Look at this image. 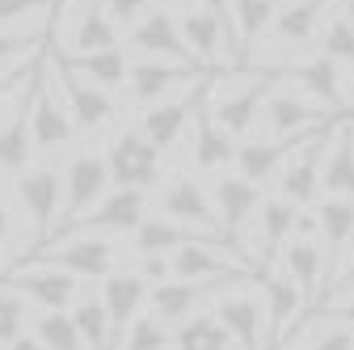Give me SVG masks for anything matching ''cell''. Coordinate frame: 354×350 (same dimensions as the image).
Segmentation results:
<instances>
[{
	"label": "cell",
	"instance_id": "7dc6e473",
	"mask_svg": "<svg viewBox=\"0 0 354 350\" xmlns=\"http://www.w3.org/2000/svg\"><path fill=\"white\" fill-rule=\"evenodd\" d=\"M333 287H354V237H350V245H346V266H342V275H337Z\"/></svg>",
	"mask_w": 354,
	"mask_h": 350
},
{
	"label": "cell",
	"instance_id": "2e32d148",
	"mask_svg": "<svg viewBox=\"0 0 354 350\" xmlns=\"http://www.w3.org/2000/svg\"><path fill=\"white\" fill-rule=\"evenodd\" d=\"M232 283H249V279H198V283H186V279H165V283H152L148 287V304H152V317L165 321V325H182L190 317V308L211 295V291H224Z\"/></svg>",
	"mask_w": 354,
	"mask_h": 350
},
{
	"label": "cell",
	"instance_id": "ab89813d",
	"mask_svg": "<svg viewBox=\"0 0 354 350\" xmlns=\"http://www.w3.org/2000/svg\"><path fill=\"white\" fill-rule=\"evenodd\" d=\"M169 342H173V333H169L165 321L136 317V321H131V329H127V342L118 350H169Z\"/></svg>",
	"mask_w": 354,
	"mask_h": 350
},
{
	"label": "cell",
	"instance_id": "44dd1931",
	"mask_svg": "<svg viewBox=\"0 0 354 350\" xmlns=\"http://www.w3.org/2000/svg\"><path fill=\"white\" fill-rule=\"evenodd\" d=\"M350 237H354V199H325L317 207V241L325 257V279L337 270V257L346 253Z\"/></svg>",
	"mask_w": 354,
	"mask_h": 350
},
{
	"label": "cell",
	"instance_id": "6da1fadb",
	"mask_svg": "<svg viewBox=\"0 0 354 350\" xmlns=\"http://www.w3.org/2000/svg\"><path fill=\"white\" fill-rule=\"evenodd\" d=\"M270 76H261V72H249V76H228V72H219V76H207V89H203V106L211 110L215 127L219 131H228V136H249L257 114H261V102L266 93H270Z\"/></svg>",
	"mask_w": 354,
	"mask_h": 350
},
{
	"label": "cell",
	"instance_id": "7402d4cb",
	"mask_svg": "<svg viewBox=\"0 0 354 350\" xmlns=\"http://www.w3.org/2000/svg\"><path fill=\"white\" fill-rule=\"evenodd\" d=\"M207 89V84H203ZM194 165L203 169V173H224L228 165H232V156H236V144H232V136L228 131H219L215 127V118H211V110L203 106V93H198V102H194Z\"/></svg>",
	"mask_w": 354,
	"mask_h": 350
},
{
	"label": "cell",
	"instance_id": "b9f144b4",
	"mask_svg": "<svg viewBox=\"0 0 354 350\" xmlns=\"http://www.w3.org/2000/svg\"><path fill=\"white\" fill-rule=\"evenodd\" d=\"M102 9L110 13V21L114 26H122V30H131L148 9H152V0H102Z\"/></svg>",
	"mask_w": 354,
	"mask_h": 350
},
{
	"label": "cell",
	"instance_id": "484cf974",
	"mask_svg": "<svg viewBox=\"0 0 354 350\" xmlns=\"http://www.w3.org/2000/svg\"><path fill=\"white\" fill-rule=\"evenodd\" d=\"M68 47H72V55L64 51L68 59H80V55L118 47V26L102 9V0H80V13H76V26H72V42H68Z\"/></svg>",
	"mask_w": 354,
	"mask_h": 350
},
{
	"label": "cell",
	"instance_id": "e0dca14e",
	"mask_svg": "<svg viewBox=\"0 0 354 350\" xmlns=\"http://www.w3.org/2000/svg\"><path fill=\"white\" fill-rule=\"evenodd\" d=\"M102 308L110 317V338H114V350L122 346V333L131 329V321L140 317V308L148 304V283L136 275V270H114L102 279Z\"/></svg>",
	"mask_w": 354,
	"mask_h": 350
},
{
	"label": "cell",
	"instance_id": "f1b7e54d",
	"mask_svg": "<svg viewBox=\"0 0 354 350\" xmlns=\"http://www.w3.org/2000/svg\"><path fill=\"white\" fill-rule=\"evenodd\" d=\"M329 0H291L283 13H274L270 21V34L279 47H304V42H313L317 30H321V13H325Z\"/></svg>",
	"mask_w": 354,
	"mask_h": 350
},
{
	"label": "cell",
	"instance_id": "9a60e30c",
	"mask_svg": "<svg viewBox=\"0 0 354 350\" xmlns=\"http://www.w3.org/2000/svg\"><path fill=\"white\" fill-rule=\"evenodd\" d=\"M261 194L253 182H245L241 173H219L215 186H211V207H215V220H219V232H224V241L236 249V237L241 228L253 220Z\"/></svg>",
	"mask_w": 354,
	"mask_h": 350
},
{
	"label": "cell",
	"instance_id": "f6af8a7d",
	"mask_svg": "<svg viewBox=\"0 0 354 350\" xmlns=\"http://www.w3.org/2000/svg\"><path fill=\"white\" fill-rule=\"evenodd\" d=\"M136 275H140L144 283H165V279H173V270H169V257H165V253H144Z\"/></svg>",
	"mask_w": 354,
	"mask_h": 350
},
{
	"label": "cell",
	"instance_id": "e575fe53",
	"mask_svg": "<svg viewBox=\"0 0 354 350\" xmlns=\"http://www.w3.org/2000/svg\"><path fill=\"white\" fill-rule=\"evenodd\" d=\"M84 350H114V338H110V317L102 308V300L97 295H76V304L68 308Z\"/></svg>",
	"mask_w": 354,
	"mask_h": 350
},
{
	"label": "cell",
	"instance_id": "f5cc1de1",
	"mask_svg": "<svg viewBox=\"0 0 354 350\" xmlns=\"http://www.w3.org/2000/svg\"><path fill=\"white\" fill-rule=\"evenodd\" d=\"M342 17H346V21L354 26V0H346V13H342Z\"/></svg>",
	"mask_w": 354,
	"mask_h": 350
},
{
	"label": "cell",
	"instance_id": "836d02e7",
	"mask_svg": "<svg viewBox=\"0 0 354 350\" xmlns=\"http://www.w3.org/2000/svg\"><path fill=\"white\" fill-rule=\"evenodd\" d=\"M64 55V51H59ZM68 59V55H64ZM72 64V72H80L88 84H97V89H122L127 84V55H122V47H106V51H93V55H80V59H68Z\"/></svg>",
	"mask_w": 354,
	"mask_h": 350
},
{
	"label": "cell",
	"instance_id": "7bdbcfd3",
	"mask_svg": "<svg viewBox=\"0 0 354 350\" xmlns=\"http://www.w3.org/2000/svg\"><path fill=\"white\" fill-rule=\"evenodd\" d=\"M47 9V0H0V26H13V21H26V17H34V13H42Z\"/></svg>",
	"mask_w": 354,
	"mask_h": 350
},
{
	"label": "cell",
	"instance_id": "603a6c76",
	"mask_svg": "<svg viewBox=\"0 0 354 350\" xmlns=\"http://www.w3.org/2000/svg\"><path fill=\"white\" fill-rule=\"evenodd\" d=\"M321 190L329 199H354V122L342 118L329 136V160L321 165Z\"/></svg>",
	"mask_w": 354,
	"mask_h": 350
},
{
	"label": "cell",
	"instance_id": "d6986e66",
	"mask_svg": "<svg viewBox=\"0 0 354 350\" xmlns=\"http://www.w3.org/2000/svg\"><path fill=\"white\" fill-rule=\"evenodd\" d=\"M274 76H283V80H295L299 89L313 98L321 110L329 106L333 114L337 110H346V89H342V72H337V64L329 59V55H308V59H295V64H287V68H279Z\"/></svg>",
	"mask_w": 354,
	"mask_h": 350
},
{
	"label": "cell",
	"instance_id": "4fadbf2b",
	"mask_svg": "<svg viewBox=\"0 0 354 350\" xmlns=\"http://www.w3.org/2000/svg\"><path fill=\"white\" fill-rule=\"evenodd\" d=\"M160 215L165 220H177V224H186V228H198L215 241H224V232H219V220H215V207H211V194L203 190V182L194 178H173L160 194ZM228 245V241H224Z\"/></svg>",
	"mask_w": 354,
	"mask_h": 350
},
{
	"label": "cell",
	"instance_id": "f546056e",
	"mask_svg": "<svg viewBox=\"0 0 354 350\" xmlns=\"http://www.w3.org/2000/svg\"><path fill=\"white\" fill-rule=\"evenodd\" d=\"M283 275L304 291V304H308V300H317L321 279H325L321 241H287V245H283Z\"/></svg>",
	"mask_w": 354,
	"mask_h": 350
},
{
	"label": "cell",
	"instance_id": "f35d334b",
	"mask_svg": "<svg viewBox=\"0 0 354 350\" xmlns=\"http://www.w3.org/2000/svg\"><path fill=\"white\" fill-rule=\"evenodd\" d=\"M42 38H47V30H42V26H34V30H5V26H0V68L38 55Z\"/></svg>",
	"mask_w": 354,
	"mask_h": 350
},
{
	"label": "cell",
	"instance_id": "8d00e7d4",
	"mask_svg": "<svg viewBox=\"0 0 354 350\" xmlns=\"http://www.w3.org/2000/svg\"><path fill=\"white\" fill-rule=\"evenodd\" d=\"M34 338L47 350H84V342H80L68 313H38L34 317Z\"/></svg>",
	"mask_w": 354,
	"mask_h": 350
},
{
	"label": "cell",
	"instance_id": "74e56055",
	"mask_svg": "<svg viewBox=\"0 0 354 350\" xmlns=\"http://www.w3.org/2000/svg\"><path fill=\"white\" fill-rule=\"evenodd\" d=\"M321 55H329L337 68H350L354 72V26L342 13L329 17V26L321 30Z\"/></svg>",
	"mask_w": 354,
	"mask_h": 350
},
{
	"label": "cell",
	"instance_id": "1f68e13d",
	"mask_svg": "<svg viewBox=\"0 0 354 350\" xmlns=\"http://www.w3.org/2000/svg\"><path fill=\"white\" fill-rule=\"evenodd\" d=\"M30 152H34V144H30V84H26V93L17 102L13 118L0 127V173H21L26 160H30Z\"/></svg>",
	"mask_w": 354,
	"mask_h": 350
},
{
	"label": "cell",
	"instance_id": "ba28073f",
	"mask_svg": "<svg viewBox=\"0 0 354 350\" xmlns=\"http://www.w3.org/2000/svg\"><path fill=\"white\" fill-rule=\"evenodd\" d=\"M106 169L110 182L127 186V190H148L160 178V152L140 136V127H127L114 136V144L106 148Z\"/></svg>",
	"mask_w": 354,
	"mask_h": 350
},
{
	"label": "cell",
	"instance_id": "83f0119b",
	"mask_svg": "<svg viewBox=\"0 0 354 350\" xmlns=\"http://www.w3.org/2000/svg\"><path fill=\"white\" fill-rule=\"evenodd\" d=\"M190 241H215L198 228H186V224H177V220H165V215H144V224L131 232V249H136L140 257L144 253H169V249H182ZM224 245V241H219Z\"/></svg>",
	"mask_w": 354,
	"mask_h": 350
},
{
	"label": "cell",
	"instance_id": "816d5d0a",
	"mask_svg": "<svg viewBox=\"0 0 354 350\" xmlns=\"http://www.w3.org/2000/svg\"><path fill=\"white\" fill-rule=\"evenodd\" d=\"M182 5H186V0H152V9H169V13H177Z\"/></svg>",
	"mask_w": 354,
	"mask_h": 350
},
{
	"label": "cell",
	"instance_id": "9c48e42d",
	"mask_svg": "<svg viewBox=\"0 0 354 350\" xmlns=\"http://www.w3.org/2000/svg\"><path fill=\"white\" fill-rule=\"evenodd\" d=\"M17 203L30 215L38 241L55 237V215L64 211V173L59 169H47V165L21 169L17 173Z\"/></svg>",
	"mask_w": 354,
	"mask_h": 350
},
{
	"label": "cell",
	"instance_id": "ee69618b",
	"mask_svg": "<svg viewBox=\"0 0 354 350\" xmlns=\"http://www.w3.org/2000/svg\"><path fill=\"white\" fill-rule=\"evenodd\" d=\"M304 350H354V329H346V325H329L317 342H308Z\"/></svg>",
	"mask_w": 354,
	"mask_h": 350
},
{
	"label": "cell",
	"instance_id": "c3c4849f",
	"mask_svg": "<svg viewBox=\"0 0 354 350\" xmlns=\"http://www.w3.org/2000/svg\"><path fill=\"white\" fill-rule=\"evenodd\" d=\"M329 321H333V325L354 329V300H350V304H342V308H333V313H329Z\"/></svg>",
	"mask_w": 354,
	"mask_h": 350
},
{
	"label": "cell",
	"instance_id": "ac0fdd59",
	"mask_svg": "<svg viewBox=\"0 0 354 350\" xmlns=\"http://www.w3.org/2000/svg\"><path fill=\"white\" fill-rule=\"evenodd\" d=\"M308 140H313V131H299V136H287V140H249V144H236L232 165H236V173L245 182L261 186V182H270Z\"/></svg>",
	"mask_w": 354,
	"mask_h": 350
},
{
	"label": "cell",
	"instance_id": "4dcf8cb0",
	"mask_svg": "<svg viewBox=\"0 0 354 350\" xmlns=\"http://www.w3.org/2000/svg\"><path fill=\"white\" fill-rule=\"evenodd\" d=\"M274 13H279V0H232V30H236V59H241V68L253 55V42L270 30Z\"/></svg>",
	"mask_w": 354,
	"mask_h": 350
},
{
	"label": "cell",
	"instance_id": "52a82bcc",
	"mask_svg": "<svg viewBox=\"0 0 354 350\" xmlns=\"http://www.w3.org/2000/svg\"><path fill=\"white\" fill-rule=\"evenodd\" d=\"M144 215H148V190H127V186H118L114 194H102V203L88 207L64 237H72V232H88V237H131V232L144 224Z\"/></svg>",
	"mask_w": 354,
	"mask_h": 350
},
{
	"label": "cell",
	"instance_id": "5b68a950",
	"mask_svg": "<svg viewBox=\"0 0 354 350\" xmlns=\"http://www.w3.org/2000/svg\"><path fill=\"white\" fill-rule=\"evenodd\" d=\"M337 122H342V114L337 118H325V127L313 131V140L299 148V156H291L279 169L283 173V178H279V199L291 203L295 211L308 207V203H317V194H321V160H325V148H329V136H333Z\"/></svg>",
	"mask_w": 354,
	"mask_h": 350
},
{
	"label": "cell",
	"instance_id": "60d3db41",
	"mask_svg": "<svg viewBox=\"0 0 354 350\" xmlns=\"http://www.w3.org/2000/svg\"><path fill=\"white\" fill-rule=\"evenodd\" d=\"M26 325V304L17 291H9L5 283H0V346H9Z\"/></svg>",
	"mask_w": 354,
	"mask_h": 350
},
{
	"label": "cell",
	"instance_id": "cb8c5ba5",
	"mask_svg": "<svg viewBox=\"0 0 354 350\" xmlns=\"http://www.w3.org/2000/svg\"><path fill=\"white\" fill-rule=\"evenodd\" d=\"M182 80H194V72L182 68V64H173V59H152L148 55V59L127 68V89H131V98H136L140 106L160 102L173 84H182Z\"/></svg>",
	"mask_w": 354,
	"mask_h": 350
},
{
	"label": "cell",
	"instance_id": "7a4b0ae2",
	"mask_svg": "<svg viewBox=\"0 0 354 350\" xmlns=\"http://www.w3.org/2000/svg\"><path fill=\"white\" fill-rule=\"evenodd\" d=\"M72 140H76V122L51 89V64H47V51H42L30 76V144L51 152V148H68Z\"/></svg>",
	"mask_w": 354,
	"mask_h": 350
},
{
	"label": "cell",
	"instance_id": "3957f363",
	"mask_svg": "<svg viewBox=\"0 0 354 350\" xmlns=\"http://www.w3.org/2000/svg\"><path fill=\"white\" fill-rule=\"evenodd\" d=\"M30 261H38V266H51V270H64V275H72L76 283H80V279L97 283V279L114 275V245H110L106 237L72 232V237H55V245H42Z\"/></svg>",
	"mask_w": 354,
	"mask_h": 350
},
{
	"label": "cell",
	"instance_id": "bcb514c9",
	"mask_svg": "<svg viewBox=\"0 0 354 350\" xmlns=\"http://www.w3.org/2000/svg\"><path fill=\"white\" fill-rule=\"evenodd\" d=\"M38 64V59H34ZM34 64H13V68H5V72H0V102H5L13 89H26V80H30V72H34Z\"/></svg>",
	"mask_w": 354,
	"mask_h": 350
},
{
	"label": "cell",
	"instance_id": "db71d44e",
	"mask_svg": "<svg viewBox=\"0 0 354 350\" xmlns=\"http://www.w3.org/2000/svg\"><path fill=\"white\" fill-rule=\"evenodd\" d=\"M47 5H51V9H55V13H59V9H64V5H68V0H47Z\"/></svg>",
	"mask_w": 354,
	"mask_h": 350
},
{
	"label": "cell",
	"instance_id": "8fae6325",
	"mask_svg": "<svg viewBox=\"0 0 354 350\" xmlns=\"http://www.w3.org/2000/svg\"><path fill=\"white\" fill-rule=\"evenodd\" d=\"M5 287L34 300L38 313H68L76 304V279L51 266H38V261H17V270L9 275Z\"/></svg>",
	"mask_w": 354,
	"mask_h": 350
},
{
	"label": "cell",
	"instance_id": "ffe728a7",
	"mask_svg": "<svg viewBox=\"0 0 354 350\" xmlns=\"http://www.w3.org/2000/svg\"><path fill=\"white\" fill-rule=\"evenodd\" d=\"M257 118H261L266 131H270V140H287V136H299V131H317L325 110L317 102L299 98V93H266Z\"/></svg>",
	"mask_w": 354,
	"mask_h": 350
},
{
	"label": "cell",
	"instance_id": "30bf717a",
	"mask_svg": "<svg viewBox=\"0 0 354 350\" xmlns=\"http://www.w3.org/2000/svg\"><path fill=\"white\" fill-rule=\"evenodd\" d=\"M47 59H51V76L59 80V89L68 98V114H72L76 131H97V127H106L114 118V98L106 89H97V84H88L80 72H72V64L59 51L55 55L47 51Z\"/></svg>",
	"mask_w": 354,
	"mask_h": 350
},
{
	"label": "cell",
	"instance_id": "d6a6232c",
	"mask_svg": "<svg viewBox=\"0 0 354 350\" xmlns=\"http://www.w3.org/2000/svg\"><path fill=\"white\" fill-rule=\"evenodd\" d=\"M257 228H261V275H266V266L274 261V253L291 241V224H295V207L291 203H283V199H266V203H257Z\"/></svg>",
	"mask_w": 354,
	"mask_h": 350
},
{
	"label": "cell",
	"instance_id": "277c9868",
	"mask_svg": "<svg viewBox=\"0 0 354 350\" xmlns=\"http://www.w3.org/2000/svg\"><path fill=\"white\" fill-rule=\"evenodd\" d=\"M169 270L173 279H186V283H198V279H257L253 261H245L232 245H219V241H190L182 249H173L169 257Z\"/></svg>",
	"mask_w": 354,
	"mask_h": 350
},
{
	"label": "cell",
	"instance_id": "681fc988",
	"mask_svg": "<svg viewBox=\"0 0 354 350\" xmlns=\"http://www.w3.org/2000/svg\"><path fill=\"white\" fill-rule=\"evenodd\" d=\"M0 350H47V346H42L38 338H26V333H17L9 346H0Z\"/></svg>",
	"mask_w": 354,
	"mask_h": 350
},
{
	"label": "cell",
	"instance_id": "7c38bea8",
	"mask_svg": "<svg viewBox=\"0 0 354 350\" xmlns=\"http://www.w3.org/2000/svg\"><path fill=\"white\" fill-rule=\"evenodd\" d=\"M131 47L152 55V59H173V64H182L190 72L198 68V59L190 55L182 30H177V17L169 9H148L136 26H131Z\"/></svg>",
	"mask_w": 354,
	"mask_h": 350
},
{
	"label": "cell",
	"instance_id": "d4e9b609",
	"mask_svg": "<svg viewBox=\"0 0 354 350\" xmlns=\"http://www.w3.org/2000/svg\"><path fill=\"white\" fill-rule=\"evenodd\" d=\"M261 295H266V317H270V338H266L261 350H279L283 338H287L291 317L299 313V304H304V291L287 275H270V270H266L261 275Z\"/></svg>",
	"mask_w": 354,
	"mask_h": 350
},
{
	"label": "cell",
	"instance_id": "f907efd6",
	"mask_svg": "<svg viewBox=\"0 0 354 350\" xmlns=\"http://www.w3.org/2000/svg\"><path fill=\"white\" fill-rule=\"evenodd\" d=\"M5 241H9V207L0 203V249H5Z\"/></svg>",
	"mask_w": 354,
	"mask_h": 350
},
{
	"label": "cell",
	"instance_id": "5bb4252c",
	"mask_svg": "<svg viewBox=\"0 0 354 350\" xmlns=\"http://www.w3.org/2000/svg\"><path fill=\"white\" fill-rule=\"evenodd\" d=\"M203 84H207V76H198V80L190 84V93H182V98H160V102H152V106L140 114V136H144L156 152H165V148H173L177 140H182V131H186V122H190V110H194V102H198V93H203Z\"/></svg>",
	"mask_w": 354,
	"mask_h": 350
},
{
	"label": "cell",
	"instance_id": "4316f807",
	"mask_svg": "<svg viewBox=\"0 0 354 350\" xmlns=\"http://www.w3.org/2000/svg\"><path fill=\"white\" fill-rule=\"evenodd\" d=\"M211 317L241 350H261V304L253 295H219Z\"/></svg>",
	"mask_w": 354,
	"mask_h": 350
},
{
	"label": "cell",
	"instance_id": "8992f818",
	"mask_svg": "<svg viewBox=\"0 0 354 350\" xmlns=\"http://www.w3.org/2000/svg\"><path fill=\"white\" fill-rule=\"evenodd\" d=\"M110 186V169L102 152H76L64 169V220L55 224V237H64L88 207H97Z\"/></svg>",
	"mask_w": 354,
	"mask_h": 350
},
{
	"label": "cell",
	"instance_id": "d590c367",
	"mask_svg": "<svg viewBox=\"0 0 354 350\" xmlns=\"http://www.w3.org/2000/svg\"><path fill=\"white\" fill-rule=\"evenodd\" d=\"M169 346L173 350H228L232 338L224 333V325H219L211 313H190L182 325H177Z\"/></svg>",
	"mask_w": 354,
	"mask_h": 350
},
{
	"label": "cell",
	"instance_id": "11a10c76",
	"mask_svg": "<svg viewBox=\"0 0 354 350\" xmlns=\"http://www.w3.org/2000/svg\"><path fill=\"white\" fill-rule=\"evenodd\" d=\"M287 5H291V0H287Z\"/></svg>",
	"mask_w": 354,
	"mask_h": 350
}]
</instances>
